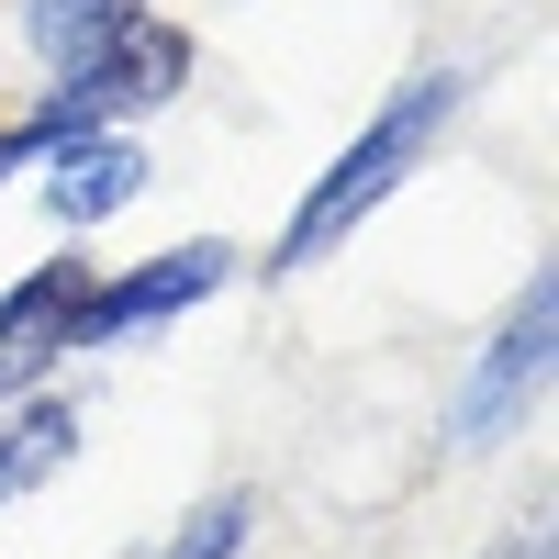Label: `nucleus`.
<instances>
[{"label": "nucleus", "mask_w": 559, "mask_h": 559, "mask_svg": "<svg viewBox=\"0 0 559 559\" xmlns=\"http://www.w3.org/2000/svg\"><path fill=\"white\" fill-rule=\"evenodd\" d=\"M134 191H146V146L134 134H90V146L45 157V213L68 224V236H90V224H112Z\"/></svg>", "instance_id": "39448f33"}, {"label": "nucleus", "mask_w": 559, "mask_h": 559, "mask_svg": "<svg viewBox=\"0 0 559 559\" xmlns=\"http://www.w3.org/2000/svg\"><path fill=\"white\" fill-rule=\"evenodd\" d=\"M68 448H79V403L68 392L0 403V492H45V481L68 471Z\"/></svg>", "instance_id": "423d86ee"}, {"label": "nucleus", "mask_w": 559, "mask_h": 559, "mask_svg": "<svg viewBox=\"0 0 559 559\" xmlns=\"http://www.w3.org/2000/svg\"><path fill=\"white\" fill-rule=\"evenodd\" d=\"M134 23V0H23V34H34V57L45 68H79V57H102V45Z\"/></svg>", "instance_id": "0eeeda50"}, {"label": "nucleus", "mask_w": 559, "mask_h": 559, "mask_svg": "<svg viewBox=\"0 0 559 559\" xmlns=\"http://www.w3.org/2000/svg\"><path fill=\"white\" fill-rule=\"evenodd\" d=\"M90 280H102L90 258H45V269H23L12 292H0V358L45 381V358L79 347V302H90Z\"/></svg>", "instance_id": "20e7f679"}, {"label": "nucleus", "mask_w": 559, "mask_h": 559, "mask_svg": "<svg viewBox=\"0 0 559 559\" xmlns=\"http://www.w3.org/2000/svg\"><path fill=\"white\" fill-rule=\"evenodd\" d=\"M459 102H471V79H459V68H414L392 102L358 123V146H347V157H336V168H324L313 191H302V213L269 236V258H258V269H269V280H302L313 258H336L358 224H369V213H381L414 168L437 157V134H448V112H459Z\"/></svg>", "instance_id": "f257e3e1"}, {"label": "nucleus", "mask_w": 559, "mask_h": 559, "mask_svg": "<svg viewBox=\"0 0 559 559\" xmlns=\"http://www.w3.org/2000/svg\"><path fill=\"white\" fill-rule=\"evenodd\" d=\"M224 280H236V247L224 236H179L157 258H134L112 280H90V302H79V347H112V336H157V324H179L191 302H213Z\"/></svg>", "instance_id": "f03ea898"}, {"label": "nucleus", "mask_w": 559, "mask_h": 559, "mask_svg": "<svg viewBox=\"0 0 559 559\" xmlns=\"http://www.w3.org/2000/svg\"><path fill=\"white\" fill-rule=\"evenodd\" d=\"M537 381H548V280H526V292H515V313H503V336L471 358L448 437H459V448H492V437L537 403Z\"/></svg>", "instance_id": "7ed1b4c3"}]
</instances>
